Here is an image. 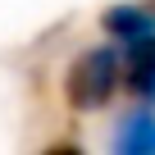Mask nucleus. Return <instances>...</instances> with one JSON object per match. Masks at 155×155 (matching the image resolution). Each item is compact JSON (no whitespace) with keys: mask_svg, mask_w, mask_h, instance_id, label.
<instances>
[{"mask_svg":"<svg viewBox=\"0 0 155 155\" xmlns=\"http://www.w3.org/2000/svg\"><path fill=\"white\" fill-rule=\"evenodd\" d=\"M123 87V50L119 46H87L64 73V101L78 114L105 110Z\"/></svg>","mask_w":155,"mask_h":155,"instance_id":"obj_1","label":"nucleus"},{"mask_svg":"<svg viewBox=\"0 0 155 155\" xmlns=\"http://www.w3.org/2000/svg\"><path fill=\"white\" fill-rule=\"evenodd\" d=\"M101 32L114 41V46H132L141 37L155 32V9L150 5H137V0H123V5H110L101 14Z\"/></svg>","mask_w":155,"mask_h":155,"instance_id":"obj_2","label":"nucleus"},{"mask_svg":"<svg viewBox=\"0 0 155 155\" xmlns=\"http://www.w3.org/2000/svg\"><path fill=\"white\" fill-rule=\"evenodd\" d=\"M123 50H128V59H123V87L137 101L155 105V32L141 37V41H132V46H123Z\"/></svg>","mask_w":155,"mask_h":155,"instance_id":"obj_3","label":"nucleus"},{"mask_svg":"<svg viewBox=\"0 0 155 155\" xmlns=\"http://www.w3.org/2000/svg\"><path fill=\"white\" fill-rule=\"evenodd\" d=\"M114 155H155V110H128L110 137Z\"/></svg>","mask_w":155,"mask_h":155,"instance_id":"obj_4","label":"nucleus"}]
</instances>
